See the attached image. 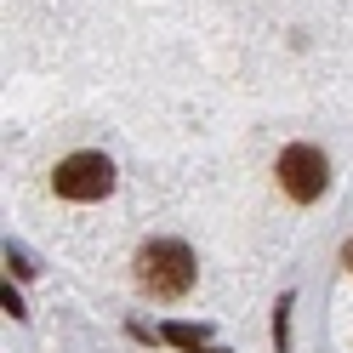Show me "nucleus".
<instances>
[{
  "label": "nucleus",
  "mask_w": 353,
  "mask_h": 353,
  "mask_svg": "<svg viewBox=\"0 0 353 353\" xmlns=\"http://www.w3.org/2000/svg\"><path fill=\"white\" fill-rule=\"evenodd\" d=\"M194 279H200V262H194V251L183 245V239H148V245L137 251V285L148 296L176 302V296L194 291Z\"/></svg>",
  "instance_id": "1"
},
{
  "label": "nucleus",
  "mask_w": 353,
  "mask_h": 353,
  "mask_svg": "<svg viewBox=\"0 0 353 353\" xmlns=\"http://www.w3.org/2000/svg\"><path fill=\"white\" fill-rule=\"evenodd\" d=\"M52 188L63 194V200H80V205L108 200V194H114V160H108V154L80 148V154H69V160L52 171Z\"/></svg>",
  "instance_id": "2"
},
{
  "label": "nucleus",
  "mask_w": 353,
  "mask_h": 353,
  "mask_svg": "<svg viewBox=\"0 0 353 353\" xmlns=\"http://www.w3.org/2000/svg\"><path fill=\"white\" fill-rule=\"evenodd\" d=\"M274 171H279V188L291 194L296 205H314L319 194L330 188V160H325L314 143H291V148L279 154V165H274Z\"/></svg>",
  "instance_id": "3"
},
{
  "label": "nucleus",
  "mask_w": 353,
  "mask_h": 353,
  "mask_svg": "<svg viewBox=\"0 0 353 353\" xmlns=\"http://www.w3.org/2000/svg\"><path fill=\"white\" fill-rule=\"evenodd\" d=\"M160 342L183 347V353H228V347H216V342H211V330H205V325H183V319L165 325V330H160Z\"/></svg>",
  "instance_id": "4"
},
{
  "label": "nucleus",
  "mask_w": 353,
  "mask_h": 353,
  "mask_svg": "<svg viewBox=\"0 0 353 353\" xmlns=\"http://www.w3.org/2000/svg\"><path fill=\"white\" fill-rule=\"evenodd\" d=\"M291 291H285L279 302H274V353H291Z\"/></svg>",
  "instance_id": "5"
},
{
  "label": "nucleus",
  "mask_w": 353,
  "mask_h": 353,
  "mask_svg": "<svg viewBox=\"0 0 353 353\" xmlns=\"http://www.w3.org/2000/svg\"><path fill=\"white\" fill-rule=\"evenodd\" d=\"M0 307H6V314H12V319H23V314H29V307H23V296H17V291H12V279H6V291H0Z\"/></svg>",
  "instance_id": "6"
},
{
  "label": "nucleus",
  "mask_w": 353,
  "mask_h": 353,
  "mask_svg": "<svg viewBox=\"0 0 353 353\" xmlns=\"http://www.w3.org/2000/svg\"><path fill=\"white\" fill-rule=\"evenodd\" d=\"M6 262H12V274H23V279H29V274H34V262H29V256H23V251H17V245H6Z\"/></svg>",
  "instance_id": "7"
},
{
  "label": "nucleus",
  "mask_w": 353,
  "mask_h": 353,
  "mask_svg": "<svg viewBox=\"0 0 353 353\" xmlns=\"http://www.w3.org/2000/svg\"><path fill=\"white\" fill-rule=\"evenodd\" d=\"M342 262H347V268H353V239H347V245H342Z\"/></svg>",
  "instance_id": "8"
}]
</instances>
